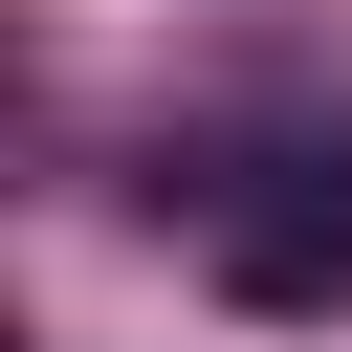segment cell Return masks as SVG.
<instances>
[{
	"label": "cell",
	"instance_id": "obj_1",
	"mask_svg": "<svg viewBox=\"0 0 352 352\" xmlns=\"http://www.w3.org/2000/svg\"><path fill=\"white\" fill-rule=\"evenodd\" d=\"M220 286L242 308H352V154H286L264 198H220Z\"/></svg>",
	"mask_w": 352,
	"mask_h": 352
}]
</instances>
